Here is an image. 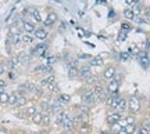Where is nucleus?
I'll return each mask as SVG.
<instances>
[{"instance_id": "1", "label": "nucleus", "mask_w": 150, "mask_h": 134, "mask_svg": "<svg viewBox=\"0 0 150 134\" xmlns=\"http://www.w3.org/2000/svg\"><path fill=\"white\" fill-rule=\"evenodd\" d=\"M93 93H95V96H96L97 101H106L107 100V90H106V87L100 84V83H96V84H93Z\"/></svg>"}, {"instance_id": "2", "label": "nucleus", "mask_w": 150, "mask_h": 134, "mask_svg": "<svg viewBox=\"0 0 150 134\" xmlns=\"http://www.w3.org/2000/svg\"><path fill=\"white\" fill-rule=\"evenodd\" d=\"M82 101H83V104L88 105V107H93V105H96L97 98H96V96H95L93 90H86L85 93L82 94Z\"/></svg>"}, {"instance_id": "3", "label": "nucleus", "mask_w": 150, "mask_h": 134, "mask_svg": "<svg viewBox=\"0 0 150 134\" xmlns=\"http://www.w3.org/2000/svg\"><path fill=\"white\" fill-rule=\"evenodd\" d=\"M128 108H129V112L135 115L140 111V101L136 98V97H131L128 100Z\"/></svg>"}, {"instance_id": "4", "label": "nucleus", "mask_w": 150, "mask_h": 134, "mask_svg": "<svg viewBox=\"0 0 150 134\" xmlns=\"http://www.w3.org/2000/svg\"><path fill=\"white\" fill-rule=\"evenodd\" d=\"M120 94H110V96L107 97V100H106V105H107L108 108H111V109H115L118 105V101H120Z\"/></svg>"}, {"instance_id": "5", "label": "nucleus", "mask_w": 150, "mask_h": 134, "mask_svg": "<svg viewBox=\"0 0 150 134\" xmlns=\"http://www.w3.org/2000/svg\"><path fill=\"white\" fill-rule=\"evenodd\" d=\"M115 73H117L115 66L114 65H108V66H106V69L103 70V77L107 79V80H111V79L115 77Z\"/></svg>"}, {"instance_id": "6", "label": "nucleus", "mask_w": 150, "mask_h": 134, "mask_svg": "<svg viewBox=\"0 0 150 134\" xmlns=\"http://www.w3.org/2000/svg\"><path fill=\"white\" fill-rule=\"evenodd\" d=\"M138 61H139L140 66H142L143 69H149L150 59H149V57H147V54L146 53H139L138 54Z\"/></svg>"}, {"instance_id": "7", "label": "nucleus", "mask_w": 150, "mask_h": 134, "mask_svg": "<svg viewBox=\"0 0 150 134\" xmlns=\"http://www.w3.org/2000/svg\"><path fill=\"white\" fill-rule=\"evenodd\" d=\"M47 36L49 33L45 28H36L35 32H33V38L38 39V40H45V39H47Z\"/></svg>"}, {"instance_id": "8", "label": "nucleus", "mask_w": 150, "mask_h": 134, "mask_svg": "<svg viewBox=\"0 0 150 134\" xmlns=\"http://www.w3.org/2000/svg\"><path fill=\"white\" fill-rule=\"evenodd\" d=\"M118 89H120V84H118V83L114 80V79L108 80L107 87H106L107 93H110V94H117V93H118Z\"/></svg>"}, {"instance_id": "9", "label": "nucleus", "mask_w": 150, "mask_h": 134, "mask_svg": "<svg viewBox=\"0 0 150 134\" xmlns=\"http://www.w3.org/2000/svg\"><path fill=\"white\" fill-rule=\"evenodd\" d=\"M74 120H72V118H71L68 113H64V120H63V127H64V130H71L74 129Z\"/></svg>"}, {"instance_id": "10", "label": "nucleus", "mask_w": 150, "mask_h": 134, "mask_svg": "<svg viewBox=\"0 0 150 134\" xmlns=\"http://www.w3.org/2000/svg\"><path fill=\"white\" fill-rule=\"evenodd\" d=\"M107 124H114V123H117V122H120L121 120V113L120 112H114V113H108L107 115Z\"/></svg>"}, {"instance_id": "11", "label": "nucleus", "mask_w": 150, "mask_h": 134, "mask_svg": "<svg viewBox=\"0 0 150 134\" xmlns=\"http://www.w3.org/2000/svg\"><path fill=\"white\" fill-rule=\"evenodd\" d=\"M63 112V104L56 100V101L52 102V109H50V113H54V115H59V113Z\"/></svg>"}, {"instance_id": "12", "label": "nucleus", "mask_w": 150, "mask_h": 134, "mask_svg": "<svg viewBox=\"0 0 150 134\" xmlns=\"http://www.w3.org/2000/svg\"><path fill=\"white\" fill-rule=\"evenodd\" d=\"M57 20H59V17H57L56 13H49L47 17H46V20H45V25H46V27H52V25H54V24L57 22Z\"/></svg>"}, {"instance_id": "13", "label": "nucleus", "mask_w": 150, "mask_h": 134, "mask_svg": "<svg viewBox=\"0 0 150 134\" xmlns=\"http://www.w3.org/2000/svg\"><path fill=\"white\" fill-rule=\"evenodd\" d=\"M17 58H18V61H20V64H24L27 65L29 61H31V58H32V55L29 53H25V51H21V53L17 55Z\"/></svg>"}, {"instance_id": "14", "label": "nucleus", "mask_w": 150, "mask_h": 134, "mask_svg": "<svg viewBox=\"0 0 150 134\" xmlns=\"http://www.w3.org/2000/svg\"><path fill=\"white\" fill-rule=\"evenodd\" d=\"M25 13H31L29 15H32V18L35 20L36 22H40L42 21V17H40V13L36 10V8H33V7H29V8H27V10H24Z\"/></svg>"}, {"instance_id": "15", "label": "nucleus", "mask_w": 150, "mask_h": 134, "mask_svg": "<svg viewBox=\"0 0 150 134\" xmlns=\"http://www.w3.org/2000/svg\"><path fill=\"white\" fill-rule=\"evenodd\" d=\"M53 68L50 65H38L35 68V73H50Z\"/></svg>"}, {"instance_id": "16", "label": "nucleus", "mask_w": 150, "mask_h": 134, "mask_svg": "<svg viewBox=\"0 0 150 134\" xmlns=\"http://www.w3.org/2000/svg\"><path fill=\"white\" fill-rule=\"evenodd\" d=\"M46 50H47V44H38L32 48V54L33 55H42Z\"/></svg>"}, {"instance_id": "17", "label": "nucleus", "mask_w": 150, "mask_h": 134, "mask_svg": "<svg viewBox=\"0 0 150 134\" xmlns=\"http://www.w3.org/2000/svg\"><path fill=\"white\" fill-rule=\"evenodd\" d=\"M92 75V72H91V68L89 66H82V68H79V77L81 79H83V80H86L89 76Z\"/></svg>"}, {"instance_id": "18", "label": "nucleus", "mask_w": 150, "mask_h": 134, "mask_svg": "<svg viewBox=\"0 0 150 134\" xmlns=\"http://www.w3.org/2000/svg\"><path fill=\"white\" fill-rule=\"evenodd\" d=\"M22 29L25 31L27 33H33L36 27L33 25V22H29V21H24L22 22Z\"/></svg>"}, {"instance_id": "19", "label": "nucleus", "mask_w": 150, "mask_h": 134, "mask_svg": "<svg viewBox=\"0 0 150 134\" xmlns=\"http://www.w3.org/2000/svg\"><path fill=\"white\" fill-rule=\"evenodd\" d=\"M127 107H128V100H125V98H120V101H118V105L117 108H115V111L117 112H124L125 109H127Z\"/></svg>"}, {"instance_id": "20", "label": "nucleus", "mask_w": 150, "mask_h": 134, "mask_svg": "<svg viewBox=\"0 0 150 134\" xmlns=\"http://www.w3.org/2000/svg\"><path fill=\"white\" fill-rule=\"evenodd\" d=\"M78 133L79 134H89L91 133V126L88 124V122L78 124Z\"/></svg>"}, {"instance_id": "21", "label": "nucleus", "mask_w": 150, "mask_h": 134, "mask_svg": "<svg viewBox=\"0 0 150 134\" xmlns=\"http://www.w3.org/2000/svg\"><path fill=\"white\" fill-rule=\"evenodd\" d=\"M40 109H42L43 113H50V109H52V102L50 101H42L40 102Z\"/></svg>"}, {"instance_id": "22", "label": "nucleus", "mask_w": 150, "mask_h": 134, "mask_svg": "<svg viewBox=\"0 0 150 134\" xmlns=\"http://www.w3.org/2000/svg\"><path fill=\"white\" fill-rule=\"evenodd\" d=\"M42 118H43V112H42V111H40V112L38 111V112L35 113L31 119H32V122L35 124H39V126H40V124H42Z\"/></svg>"}, {"instance_id": "23", "label": "nucleus", "mask_w": 150, "mask_h": 134, "mask_svg": "<svg viewBox=\"0 0 150 134\" xmlns=\"http://www.w3.org/2000/svg\"><path fill=\"white\" fill-rule=\"evenodd\" d=\"M11 44H18L21 43V35H10L8 33V39H7Z\"/></svg>"}, {"instance_id": "24", "label": "nucleus", "mask_w": 150, "mask_h": 134, "mask_svg": "<svg viewBox=\"0 0 150 134\" xmlns=\"http://www.w3.org/2000/svg\"><path fill=\"white\" fill-rule=\"evenodd\" d=\"M38 112V108L35 105H29V107L25 108V116H29V118H32L33 115Z\"/></svg>"}, {"instance_id": "25", "label": "nucleus", "mask_w": 150, "mask_h": 134, "mask_svg": "<svg viewBox=\"0 0 150 134\" xmlns=\"http://www.w3.org/2000/svg\"><path fill=\"white\" fill-rule=\"evenodd\" d=\"M33 36H31L29 33H25V35H21V42L24 44H31L33 42Z\"/></svg>"}, {"instance_id": "26", "label": "nucleus", "mask_w": 150, "mask_h": 134, "mask_svg": "<svg viewBox=\"0 0 150 134\" xmlns=\"http://www.w3.org/2000/svg\"><path fill=\"white\" fill-rule=\"evenodd\" d=\"M78 75H79V69H78V68L71 66L70 69H68V77H70V79H75V77H78Z\"/></svg>"}, {"instance_id": "27", "label": "nucleus", "mask_w": 150, "mask_h": 134, "mask_svg": "<svg viewBox=\"0 0 150 134\" xmlns=\"http://www.w3.org/2000/svg\"><path fill=\"white\" fill-rule=\"evenodd\" d=\"M122 129H124V127L120 124V122H117V123L111 124V129H110V131H111L112 134H120V131H121Z\"/></svg>"}, {"instance_id": "28", "label": "nucleus", "mask_w": 150, "mask_h": 134, "mask_svg": "<svg viewBox=\"0 0 150 134\" xmlns=\"http://www.w3.org/2000/svg\"><path fill=\"white\" fill-rule=\"evenodd\" d=\"M27 102H28V100H27V97L25 96H18V100H17V104H16V107H25L27 105Z\"/></svg>"}, {"instance_id": "29", "label": "nucleus", "mask_w": 150, "mask_h": 134, "mask_svg": "<svg viewBox=\"0 0 150 134\" xmlns=\"http://www.w3.org/2000/svg\"><path fill=\"white\" fill-rule=\"evenodd\" d=\"M122 14L127 20H129V21H131V20H135V14H134V11H132V8H125Z\"/></svg>"}, {"instance_id": "30", "label": "nucleus", "mask_w": 150, "mask_h": 134, "mask_svg": "<svg viewBox=\"0 0 150 134\" xmlns=\"http://www.w3.org/2000/svg\"><path fill=\"white\" fill-rule=\"evenodd\" d=\"M91 64L93 65V66H103L104 61H103V58H100V57H95V58L91 59Z\"/></svg>"}, {"instance_id": "31", "label": "nucleus", "mask_w": 150, "mask_h": 134, "mask_svg": "<svg viewBox=\"0 0 150 134\" xmlns=\"http://www.w3.org/2000/svg\"><path fill=\"white\" fill-rule=\"evenodd\" d=\"M57 100H59L61 104H68V102L71 101V96H68V94H60Z\"/></svg>"}, {"instance_id": "32", "label": "nucleus", "mask_w": 150, "mask_h": 134, "mask_svg": "<svg viewBox=\"0 0 150 134\" xmlns=\"http://www.w3.org/2000/svg\"><path fill=\"white\" fill-rule=\"evenodd\" d=\"M17 100H18V94L17 93H13V94H10V97H8V105H14L16 107V104H17Z\"/></svg>"}, {"instance_id": "33", "label": "nucleus", "mask_w": 150, "mask_h": 134, "mask_svg": "<svg viewBox=\"0 0 150 134\" xmlns=\"http://www.w3.org/2000/svg\"><path fill=\"white\" fill-rule=\"evenodd\" d=\"M8 97H10V94L4 90L0 94V102H1V104H7V102H8Z\"/></svg>"}, {"instance_id": "34", "label": "nucleus", "mask_w": 150, "mask_h": 134, "mask_svg": "<svg viewBox=\"0 0 150 134\" xmlns=\"http://www.w3.org/2000/svg\"><path fill=\"white\" fill-rule=\"evenodd\" d=\"M124 129H125L127 134H134L136 131V124H127Z\"/></svg>"}, {"instance_id": "35", "label": "nucleus", "mask_w": 150, "mask_h": 134, "mask_svg": "<svg viewBox=\"0 0 150 134\" xmlns=\"http://www.w3.org/2000/svg\"><path fill=\"white\" fill-rule=\"evenodd\" d=\"M78 109H79V113H89L91 107H88V105H85V104L82 102L81 105H78Z\"/></svg>"}, {"instance_id": "36", "label": "nucleus", "mask_w": 150, "mask_h": 134, "mask_svg": "<svg viewBox=\"0 0 150 134\" xmlns=\"http://www.w3.org/2000/svg\"><path fill=\"white\" fill-rule=\"evenodd\" d=\"M50 124V113H43L42 126H49Z\"/></svg>"}, {"instance_id": "37", "label": "nucleus", "mask_w": 150, "mask_h": 134, "mask_svg": "<svg viewBox=\"0 0 150 134\" xmlns=\"http://www.w3.org/2000/svg\"><path fill=\"white\" fill-rule=\"evenodd\" d=\"M132 11H134L135 17H136V15H139V14H140V11H142V6H140V3H138V4H135V6H134V8H132Z\"/></svg>"}, {"instance_id": "38", "label": "nucleus", "mask_w": 150, "mask_h": 134, "mask_svg": "<svg viewBox=\"0 0 150 134\" xmlns=\"http://www.w3.org/2000/svg\"><path fill=\"white\" fill-rule=\"evenodd\" d=\"M32 94H35V96L36 97H42L43 96V89L40 86H39V84H38L36 86V89H35V90H33V93Z\"/></svg>"}, {"instance_id": "39", "label": "nucleus", "mask_w": 150, "mask_h": 134, "mask_svg": "<svg viewBox=\"0 0 150 134\" xmlns=\"http://www.w3.org/2000/svg\"><path fill=\"white\" fill-rule=\"evenodd\" d=\"M135 133H136V134H150V131L146 129L145 126H142V127H140V129H138Z\"/></svg>"}, {"instance_id": "40", "label": "nucleus", "mask_w": 150, "mask_h": 134, "mask_svg": "<svg viewBox=\"0 0 150 134\" xmlns=\"http://www.w3.org/2000/svg\"><path fill=\"white\" fill-rule=\"evenodd\" d=\"M47 89L50 90V93H59V86H57L56 83H53V84H50V86H49Z\"/></svg>"}, {"instance_id": "41", "label": "nucleus", "mask_w": 150, "mask_h": 134, "mask_svg": "<svg viewBox=\"0 0 150 134\" xmlns=\"http://www.w3.org/2000/svg\"><path fill=\"white\" fill-rule=\"evenodd\" d=\"M96 80H97V77L96 76H93V75H91L88 79H86V82H88L89 84H96Z\"/></svg>"}, {"instance_id": "42", "label": "nucleus", "mask_w": 150, "mask_h": 134, "mask_svg": "<svg viewBox=\"0 0 150 134\" xmlns=\"http://www.w3.org/2000/svg\"><path fill=\"white\" fill-rule=\"evenodd\" d=\"M120 58H121V61H127V59L131 58V54L129 53H121L120 54Z\"/></svg>"}, {"instance_id": "43", "label": "nucleus", "mask_w": 150, "mask_h": 134, "mask_svg": "<svg viewBox=\"0 0 150 134\" xmlns=\"http://www.w3.org/2000/svg\"><path fill=\"white\" fill-rule=\"evenodd\" d=\"M125 123L127 124H135V118L131 115V116H127L125 118Z\"/></svg>"}, {"instance_id": "44", "label": "nucleus", "mask_w": 150, "mask_h": 134, "mask_svg": "<svg viewBox=\"0 0 150 134\" xmlns=\"http://www.w3.org/2000/svg\"><path fill=\"white\" fill-rule=\"evenodd\" d=\"M143 15H145L147 20H150V7H145V8H143Z\"/></svg>"}, {"instance_id": "45", "label": "nucleus", "mask_w": 150, "mask_h": 134, "mask_svg": "<svg viewBox=\"0 0 150 134\" xmlns=\"http://www.w3.org/2000/svg\"><path fill=\"white\" fill-rule=\"evenodd\" d=\"M125 3L128 6H135V4H138V3H140V0H125Z\"/></svg>"}, {"instance_id": "46", "label": "nucleus", "mask_w": 150, "mask_h": 134, "mask_svg": "<svg viewBox=\"0 0 150 134\" xmlns=\"http://www.w3.org/2000/svg\"><path fill=\"white\" fill-rule=\"evenodd\" d=\"M131 29H132L131 24H128V22H124V24H122V31H131Z\"/></svg>"}, {"instance_id": "47", "label": "nucleus", "mask_w": 150, "mask_h": 134, "mask_svg": "<svg viewBox=\"0 0 150 134\" xmlns=\"http://www.w3.org/2000/svg\"><path fill=\"white\" fill-rule=\"evenodd\" d=\"M6 70H7V66L4 64H0V75H3Z\"/></svg>"}, {"instance_id": "48", "label": "nucleus", "mask_w": 150, "mask_h": 134, "mask_svg": "<svg viewBox=\"0 0 150 134\" xmlns=\"http://www.w3.org/2000/svg\"><path fill=\"white\" fill-rule=\"evenodd\" d=\"M6 86H7V82H4L3 79H0V87H1V89H4Z\"/></svg>"}, {"instance_id": "49", "label": "nucleus", "mask_w": 150, "mask_h": 134, "mask_svg": "<svg viewBox=\"0 0 150 134\" xmlns=\"http://www.w3.org/2000/svg\"><path fill=\"white\" fill-rule=\"evenodd\" d=\"M0 134H8V131L6 129H3V127H0Z\"/></svg>"}, {"instance_id": "50", "label": "nucleus", "mask_w": 150, "mask_h": 134, "mask_svg": "<svg viewBox=\"0 0 150 134\" xmlns=\"http://www.w3.org/2000/svg\"><path fill=\"white\" fill-rule=\"evenodd\" d=\"M146 48H147V50H150V39H147V40H146Z\"/></svg>"}, {"instance_id": "51", "label": "nucleus", "mask_w": 150, "mask_h": 134, "mask_svg": "<svg viewBox=\"0 0 150 134\" xmlns=\"http://www.w3.org/2000/svg\"><path fill=\"white\" fill-rule=\"evenodd\" d=\"M100 134H112V133L110 131V130H103V131H102Z\"/></svg>"}, {"instance_id": "52", "label": "nucleus", "mask_w": 150, "mask_h": 134, "mask_svg": "<svg viewBox=\"0 0 150 134\" xmlns=\"http://www.w3.org/2000/svg\"><path fill=\"white\" fill-rule=\"evenodd\" d=\"M145 127H146V129H147V130H149V131H150V122H149V123H146V124H145Z\"/></svg>"}, {"instance_id": "53", "label": "nucleus", "mask_w": 150, "mask_h": 134, "mask_svg": "<svg viewBox=\"0 0 150 134\" xmlns=\"http://www.w3.org/2000/svg\"><path fill=\"white\" fill-rule=\"evenodd\" d=\"M120 134H127V131H125V129H122L121 131H120Z\"/></svg>"}, {"instance_id": "54", "label": "nucleus", "mask_w": 150, "mask_h": 134, "mask_svg": "<svg viewBox=\"0 0 150 134\" xmlns=\"http://www.w3.org/2000/svg\"><path fill=\"white\" fill-rule=\"evenodd\" d=\"M14 134H18V133H14Z\"/></svg>"}, {"instance_id": "55", "label": "nucleus", "mask_w": 150, "mask_h": 134, "mask_svg": "<svg viewBox=\"0 0 150 134\" xmlns=\"http://www.w3.org/2000/svg\"><path fill=\"white\" fill-rule=\"evenodd\" d=\"M63 134H67V133H63Z\"/></svg>"}, {"instance_id": "56", "label": "nucleus", "mask_w": 150, "mask_h": 134, "mask_svg": "<svg viewBox=\"0 0 150 134\" xmlns=\"http://www.w3.org/2000/svg\"><path fill=\"white\" fill-rule=\"evenodd\" d=\"M149 21H150V20H149Z\"/></svg>"}]
</instances>
